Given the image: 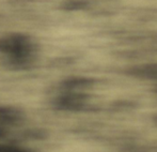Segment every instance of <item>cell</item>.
I'll list each match as a JSON object with an SVG mask.
<instances>
[{"label": "cell", "mask_w": 157, "mask_h": 152, "mask_svg": "<svg viewBox=\"0 0 157 152\" xmlns=\"http://www.w3.org/2000/svg\"><path fill=\"white\" fill-rule=\"evenodd\" d=\"M0 50L8 54L14 62L25 63L31 56L32 45L25 36L15 34L0 41Z\"/></svg>", "instance_id": "obj_1"}]
</instances>
